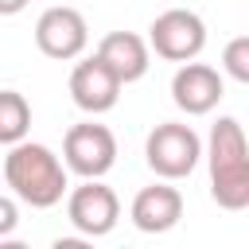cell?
I'll list each match as a JSON object with an SVG mask.
<instances>
[{"mask_svg":"<svg viewBox=\"0 0 249 249\" xmlns=\"http://www.w3.org/2000/svg\"><path fill=\"white\" fill-rule=\"evenodd\" d=\"M16 202H19V198H16L12 191L0 198V237H8V233L16 230V222H19V210H16Z\"/></svg>","mask_w":249,"mask_h":249,"instance_id":"14","label":"cell"},{"mask_svg":"<svg viewBox=\"0 0 249 249\" xmlns=\"http://www.w3.org/2000/svg\"><path fill=\"white\" fill-rule=\"evenodd\" d=\"M35 47L54 62H74L89 47V23L78 8L54 4L35 19Z\"/></svg>","mask_w":249,"mask_h":249,"instance_id":"7","label":"cell"},{"mask_svg":"<svg viewBox=\"0 0 249 249\" xmlns=\"http://www.w3.org/2000/svg\"><path fill=\"white\" fill-rule=\"evenodd\" d=\"M148 43L163 62H191L206 51V23L191 8H167L152 19Z\"/></svg>","mask_w":249,"mask_h":249,"instance_id":"5","label":"cell"},{"mask_svg":"<svg viewBox=\"0 0 249 249\" xmlns=\"http://www.w3.org/2000/svg\"><path fill=\"white\" fill-rule=\"evenodd\" d=\"M222 70H226L233 82L249 86V35H237V39L226 43V51H222Z\"/></svg>","mask_w":249,"mask_h":249,"instance_id":"13","label":"cell"},{"mask_svg":"<svg viewBox=\"0 0 249 249\" xmlns=\"http://www.w3.org/2000/svg\"><path fill=\"white\" fill-rule=\"evenodd\" d=\"M62 160L78 179H105L117 163V136L109 124L82 121L70 124L62 136Z\"/></svg>","mask_w":249,"mask_h":249,"instance_id":"4","label":"cell"},{"mask_svg":"<svg viewBox=\"0 0 249 249\" xmlns=\"http://www.w3.org/2000/svg\"><path fill=\"white\" fill-rule=\"evenodd\" d=\"M210 198L222 210H249V140L237 117H218L206 136Z\"/></svg>","mask_w":249,"mask_h":249,"instance_id":"2","label":"cell"},{"mask_svg":"<svg viewBox=\"0 0 249 249\" xmlns=\"http://www.w3.org/2000/svg\"><path fill=\"white\" fill-rule=\"evenodd\" d=\"M66 160H58L47 144L35 140H19L8 144L4 156V187L31 210H51L70 195V179H66Z\"/></svg>","mask_w":249,"mask_h":249,"instance_id":"1","label":"cell"},{"mask_svg":"<svg viewBox=\"0 0 249 249\" xmlns=\"http://www.w3.org/2000/svg\"><path fill=\"white\" fill-rule=\"evenodd\" d=\"M27 128H31V105L23 101L19 89H4L0 93V140L19 144L27 140Z\"/></svg>","mask_w":249,"mask_h":249,"instance_id":"12","label":"cell"},{"mask_svg":"<svg viewBox=\"0 0 249 249\" xmlns=\"http://www.w3.org/2000/svg\"><path fill=\"white\" fill-rule=\"evenodd\" d=\"M222 93H226V82H222V74L214 70V66H206V62H179V70L171 74V101H175V109L179 113H187V117H206V113H214L218 109V101H222Z\"/></svg>","mask_w":249,"mask_h":249,"instance_id":"9","label":"cell"},{"mask_svg":"<svg viewBox=\"0 0 249 249\" xmlns=\"http://www.w3.org/2000/svg\"><path fill=\"white\" fill-rule=\"evenodd\" d=\"M97 54L121 74L124 86L140 82L148 74V66H152V43L144 35H136V31H109L97 43Z\"/></svg>","mask_w":249,"mask_h":249,"instance_id":"11","label":"cell"},{"mask_svg":"<svg viewBox=\"0 0 249 249\" xmlns=\"http://www.w3.org/2000/svg\"><path fill=\"white\" fill-rule=\"evenodd\" d=\"M27 8V0H0V16H19Z\"/></svg>","mask_w":249,"mask_h":249,"instance_id":"15","label":"cell"},{"mask_svg":"<svg viewBox=\"0 0 249 249\" xmlns=\"http://www.w3.org/2000/svg\"><path fill=\"white\" fill-rule=\"evenodd\" d=\"M202 156H206L202 136L191 124H183V121H163L144 140V163L152 167V175L171 179V183L175 179H187L198 167Z\"/></svg>","mask_w":249,"mask_h":249,"instance_id":"3","label":"cell"},{"mask_svg":"<svg viewBox=\"0 0 249 249\" xmlns=\"http://www.w3.org/2000/svg\"><path fill=\"white\" fill-rule=\"evenodd\" d=\"M66 218L82 237H105L121 222V198L101 179H82L66 195Z\"/></svg>","mask_w":249,"mask_h":249,"instance_id":"6","label":"cell"},{"mask_svg":"<svg viewBox=\"0 0 249 249\" xmlns=\"http://www.w3.org/2000/svg\"><path fill=\"white\" fill-rule=\"evenodd\" d=\"M128 218L140 233H167L179 226L183 218V195L179 187H171V179L163 183H152L144 191H136L132 206H128Z\"/></svg>","mask_w":249,"mask_h":249,"instance_id":"10","label":"cell"},{"mask_svg":"<svg viewBox=\"0 0 249 249\" xmlns=\"http://www.w3.org/2000/svg\"><path fill=\"white\" fill-rule=\"evenodd\" d=\"M121 74L93 51L89 58H78L74 62V70H70V101L82 109V113H89V117H101V113H109L117 101H121Z\"/></svg>","mask_w":249,"mask_h":249,"instance_id":"8","label":"cell"}]
</instances>
